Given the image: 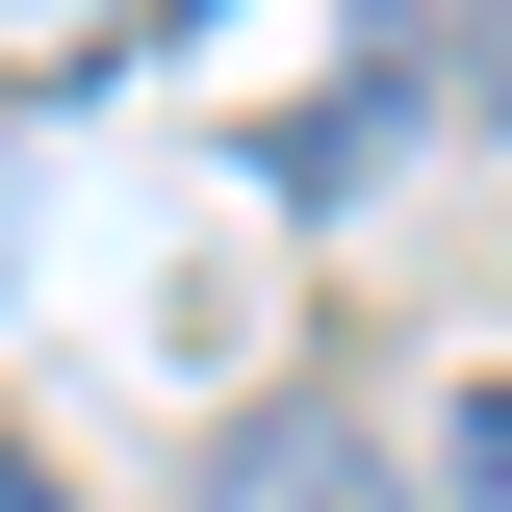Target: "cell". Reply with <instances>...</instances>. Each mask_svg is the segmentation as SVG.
I'll list each match as a JSON object with an SVG mask.
<instances>
[{
	"label": "cell",
	"mask_w": 512,
	"mask_h": 512,
	"mask_svg": "<svg viewBox=\"0 0 512 512\" xmlns=\"http://www.w3.org/2000/svg\"><path fill=\"white\" fill-rule=\"evenodd\" d=\"M205 512H410V487L359 461V410H256V436L205 461Z\"/></svg>",
	"instance_id": "1"
},
{
	"label": "cell",
	"mask_w": 512,
	"mask_h": 512,
	"mask_svg": "<svg viewBox=\"0 0 512 512\" xmlns=\"http://www.w3.org/2000/svg\"><path fill=\"white\" fill-rule=\"evenodd\" d=\"M384 154H410V77H333L308 128H256V180H282V205H359Z\"/></svg>",
	"instance_id": "2"
},
{
	"label": "cell",
	"mask_w": 512,
	"mask_h": 512,
	"mask_svg": "<svg viewBox=\"0 0 512 512\" xmlns=\"http://www.w3.org/2000/svg\"><path fill=\"white\" fill-rule=\"evenodd\" d=\"M103 52H128V0H0V103H77Z\"/></svg>",
	"instance_id": "3"
},
{
	"label": "cell",
	"mask_w": 512,
	"mask_h": 512,
	"mask_svg": "<svg viewBox=\"0 0 512 512\" xmlns=\"http://www.w3.org/2000/svg\"><path fill=\"white\" fill-rule=\"evenodd\" d=\"M436 461H461V512H512V384H461V436H436Z\"/></svg>",
	"instance_id": "4"
},
{
	"label": "cell",
	"mask_w": 512,
	"mask_h": 512,
	"mask_svg": "<svg viewBox=\"0 0 512 512\" xmlns=\"http://www.w3.org/2000/svg\"><path fill=\"white\" fill-rule=\"evenodd\" d=\"M0 512H52V461H0Z\"/></svg>",
	"instance_id": "5"
}]
</instances>
